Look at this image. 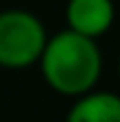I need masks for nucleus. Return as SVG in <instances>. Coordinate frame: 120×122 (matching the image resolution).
Instances as JSON below:
<instances>
[{"label": "nucleus", "instance_id": "obj_2", "mask_svg": "<svg viewBox=\"0 0 120 122\" xmlns=\"http://www.w3.org/2000/svg\"><path fill=\"white\" fill-rule=\"evenodd\" d=\"M47 42L45 24L26 10L0 12V66L21 71L38 63Z\"/></svg>", "mask_w": 120, "mask_h": 122}, {"label": "nucleus", "instance_id": "obj_4", "mask_svg": "<svg viewBox=\"0 0 120 122\" xmlns=\"http://www.w3.org/2000/svg\"><path fill=\"white\" fill-rule=\"evenodd\" d=\"M66 122H120V94L90 89L75 96Z\"/></svg>", "mask_w": 120, "mask_h": 122}, {"label": "nucleus", "instance_id": "obj_1", "mask_svg": "<svg viewBox=\"0 0 120 122\" xmlns=\"http://www.w3.org/2000/svg\"><path fill=\"white\" fill-rule=\"evenodd\" d=\"M38 66L52 92L75 99L97 87L101 75V52L97 40L64 28L47 35Z\"/></svg>", "mask_w": 120, "mask_h": 122}, {"label": "nucleus", "instance_id": "obj_3", "mask_svg": "<svg viewBox=\"0 0 120 122\" xmlns=\"http://www.w3.org/2000/svg\"><path fill=\"white\" fill-rule=\"evenodd\" d=\"M115 21L113 0H68L66 2V24L68 28L85 38H101L111 30Z\"/></svg>", "mask_w": 120, "mask_h": 122}, {"label": "nucleus", "instance_id": "obj_5", "mask_svg": "<svg viewBox=\"0 0 120 122\" xmlns=\"http://www.w3.org/2000/svg\"><path fill=\"white\" fill-rule=\"evenodd\" d=\"M118 77H120V59H118Z\"/></svg>", "mask_w": 120, "mask_h": 122}]
</instances>
